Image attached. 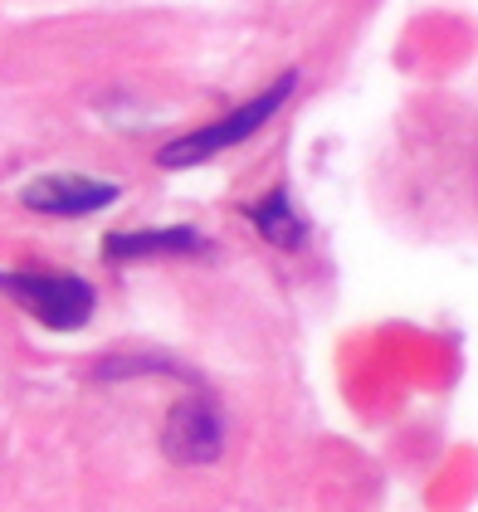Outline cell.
<instances>
[{"instance_id": "obj_2", "label": "cell", "mask_w": 478, "mask_h": 512, "mask_svg": "<svg viewBox=\"0 0 478 512\" xmlns=\"http://www.w3.org/2000/svg\"><path fill=\"white\" fill-rule=\"evenodd\" d=\"M0 293L15 298L30 317H40L54 332H79L93 317V288L79 274H49V269H25V274H0Z\"/></svg>"}, {"instance_id": "obj_6", "label": "cell", "mask_w": 478, "mask_h": 512, "mask_svg": "<svg viewBox=\"0 0 478 512\" xmlns=\"http://www.w3.org/2000/svg\"><path fill=\"white\" fill-rule=\"evenodd\" d=\"M249 220H254V230L269 239L274 249H298L303 235H308V225H303V215L293 210V196H288V186H274L264 200H254L249 210H244Z\"/></svg>"}, {"instance_id": "obj_4", "label": "cell", "mask_w": 478, "mask_h": 512, "mask_svg": "<svg viewBox=\"0 0 478 512\" xmlns=\"http://www.w3.org/2000/svg\"><path fill=\"white\" fill-rule=\"evenodd\" d=\"M118 200V186L108 181H88V176H40L20 191V205L35 210V215H59V220H79L93 215L103 205Z\"/></svg>"}, {"instance_id": "obj_5", "label": "cell", "mask_w": 478, "mask_h": 512, "mask_svg": "<svg viewBox=\"0 0 478 512\" xmlns=\"http://www.w3.org/2000/svg\"><path fill=\"white\" fill-rule=\"evenodd\" d=\"M103 249H108V259L122 264V259H157V254H200L205 239L186 225H176V230H122V235L103 239Z\"/></svg>"}, {"instance_id": "obj_3", "label": "cell", "mask_w": 478, "mask_h": 512, "mask_svg": "<svg viewBox=\"0 0 478 512\" xmlns=\"http://www.w3.org/2000/svg\"><path fill=\"white\" fill-rule=\"evenodd\" d=\"M166 454L176 464H210L220 459V444H225V425H220V410L210 400H181L166 420V434H161Z\"/></svg>"}, {"instance_id": "obj_1", "label": "cell", "mask_w": 478, "mask_h": 512, "mask_svg": "<svg viewBox=\"0 0 478 512\" xmlns=\"http://www.w3.org/2000/svg\"><path fill=\"white\" fill-rule=\"evenodd\" d=\"M293 88H298V74H283V79L269 83L264 93H254L244 108H235L230 118L205 122L196 132H181L176 142H166L157 152V166H166V171H186V166H200V161H210V157H220V152H230V147H239V142H249V137L293 98Z\"/></svg>"}]
</instances>
